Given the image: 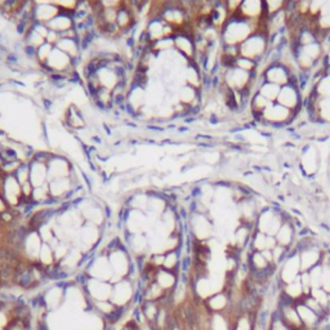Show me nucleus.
I'll return each mask as SVG.
<instances>
[{
    "label": "nucleus",
    "mask_w": 330,
    "mask_h": 330,
    "mask_svg": "<svg viewBox=\"0 0 330 330\" xmlns=\"http://www.w3.org/2000/svg\"><path fill=\"white\" fill-rule=\"evenodd\" d=\"M321 288L325 292L330 293V266L327 263H322Z\"/></svg>",
    "instance_id": "obj_12"
},
{
    "label": "nucleus",
    "mask_w": 330,
    "mask_h": 330,
    "mask_svg": "<svg viewBox=\"0 0 330 330\" xmlns=\"http://www.w3.org/2000/svg\"><path fill=\"white\" fill-rule=\"evenodd\" d=\"M36 50H38V48L34 45H31V44H26L25 45V53L28 57H31V58L35 57L36 58Z\"/></svg>",
    "instance_id": "obj_13"
},
{
    "label": "nucleus",
    "mask_w": 330,
    "mask_h": 330,
    "mask_svg": "<svg viewBox=\"0 0 330 330\" xmlns=\"http://www.w3.org/2000/svg\"><path fill=\"white\" fill-rule=\"evenodd\" d=\"M133 294L134 287L132 280H129V278H121L117 283L112 284L110 302L115 306H129L132 303Z\"/></svg>",
    "instance_id": "obj_3"
},
{
    "label": "nucleus",
    "mask_w": 330,
    "mask_h": 330,
    "mask_svg": "<svg viewBox=\"0 0 330 330\" xmlns=\"http://www.w3.org/2000/svg\"><path fill=\"white\" fill-rule=\"evenodd\" d=\"M280 88L278 85L272 84V83L268 82H263L262 84L259 85L258 88V93L261 96L265 97L266 99H268L270 102H276L278 97V93H280Z\"/></svg>",
    "instance_id": "obj_8"
},
{
    "label": "nucleus",
    "mask_w": 330,
    "mask_h": 330,
    "mask_svg": "<svg viewBox=\"0 0 330 330\" xmlns=\"http://www.w3.org/2000/svg\"><path fill=\"white\" fill-rule=\"evenodd\" d=\"M141 310H142V314L145 316V320L147 324L150 322H155L156 317H158L159 311H160V307L156 302H150V300H145L142 304L139 306Z\"/></svg>",
    "instance_id": "obj_9"
},
{
    "label": "nucleus",
    "mask_w": 330,
    "mask_h": 330,
    "mask_svg": "<svg viewBox=\"0 0 330 330\" xmlns=\"http://www.w3.org/2000/svg\"><path fill=\"white\" fill-rule=\"evenodd\" d=\"M236 67L241 68L246 72H256L257 71V62L253 60H249L245 57H239L236 60Z\"/></svg>",
    "instance_id": "obj_11"
},
{
    "label": "nucleus",
    "mask_w": 330,
    "mask_h": 330,
    "mask_svg": "<svg viewBox=\"0 0 330 330\" xmlns=\"http://www.w3.org/2000/svg\"><path fill=\"white\" fill-rule=\"evenodd\" d=\"M295 309H297L298 315H299V319L302 321L303 326L307 330H319L322 327V322H324V319L319 316L315 311H312L310 307L304 304V303L300 300V302L295 303Z\"/></svg>",
    "instance_id": "obj_6"
},
{
    "label": "nucleus",
    "mask_w": 330,
    "mask_h": 330,
    "mask_svg": "<svg viewBox=\"0 0 330 330\" xmlns=\"http://www.w3.org/2000/svg\"><path fill=\"white\" fill-rule=\"evenodd\" d=\"M14 177L18 181L19 185H23L25 182L30 181V165L28 164H21L18 167V169L14 172Z\"/></svg>",
    "instance_id": "obj_10"
},
{
    "label": "nucleus",
    "mask_w": 330,
    "mask_h": 330,
    "mask_svg": "<svg viewBox=\"0 0 330 330\" xmlns=\"http://www.w3.org/2000/svg\"><path fill=\"white\" fill-rule=\"evenodd\" d=\"M292 221L284 222V223L281 224L277 234L275 235L277 245L284 246V248H292L295 244V241H297V230H295Z\"/></svg>",
    "instance_id": "obj_7"
},
{
    "label": "nucleus",
    "mask_w": 330,
    "mask_h": 330,
    "mask_svg": "<svg viewBox=\"0 0 330 330\" xmlns=\"http://www.w3.org/2000/svg\"><path fill=\"white\" fill-rule=\"evenodd\" d=\"M44 105H45L46 109H49V107H50V101H49V99H45V101H44Z\"/></svg>",
    "instance_id": "obj_14"
},
{
    "label": "nucleus",
    "mask_w": 330,
    "mask_h": 330,
    "mask_svg": "<svg viewBox=\"0 0 330 330\" xmlns=\"http://www.w3.org/2000/svg\"><path fill=\"white\" fill-rule=\"evenodd\" d=\"M270 34L267 31L257 30L251 34L244 43L239 45L240 49V57L249 58L253 61H259L265 57L270 50Z\"/></svg>",
    "instance_id": "obj_1"
},
{
    "label": "nucleus",
    "mask_w": 330,
    "mask_h": 330,
    "mask_svg": "<svg viewBox=\"0 0 330 330\" xmlns=\"http://www.w3.org/2000/svg\"><path fill=\"white\" fill-rule=\"evenodd\" d=\"M205 309L212 315H226L231 309V295L222 289L204 300Z\"/></svg>",
    "instance_id": "obj_4"
},
{
    "label": "nucleus",
    "mask_w": 330,
    "mask_h": 330,
    "mask_svg": "<svg viewBox=\"0 0 330 330\" xmlns=\"http://www.w3.org/2000/svg\"><path fill=\"white\" fill-rule=\"evenodd\" d=\"M300 90L297 85L287 84L280 88V93L276 99V104L287 107L288 110L294 112L295 115H299L303 109V98L300 96Z\"/></svg>",
    "instance_id": "obj_2"
},
{
    "label": "nucleus",
    "mask_w": 330,
    "mask_h": 330,
    "mask_svg": "<svg viewBox=\"0 0 330 330\" xmlns=\"http://www.w3.org/2000/svg\"><path fill=\"white\" fill-rule=\"evenodd\" d=\"M325 75H330V66L325 68Z\"/></svg>",
    "instance_id": "obj_15"
},
{
    "label": "nucleus",
    "mask_w": 330,
    "mask_h": 330,
    "mask_svg": "<svg viewBox=\"0 0 330 330\" xmlns=\"http://www.w3.org/2000/svg\"><path fill=\"white\" fill-rule=\"evenodd\" d=\"M292 72L293 71L287 65H284L283 62H277L268 65V67L263 72V78H265L266 82L272 83V84L278 85V87H284L289 83V78Z\"/></svg>",
    "instance_id": "obj_5"
}]
</instances>
